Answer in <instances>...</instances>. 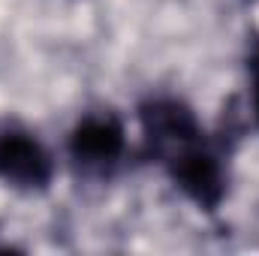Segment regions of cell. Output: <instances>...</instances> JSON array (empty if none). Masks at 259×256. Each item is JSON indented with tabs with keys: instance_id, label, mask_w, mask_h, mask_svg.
Masks as SVG:
<instances>
[{
	"instance_id": "3957f363",
	"label": "cell",
	"mask_w": 259,
	"mask_h": 256,
	"mask_svg": "<svg viewBox=\"0 0 259 256\" xmlns=\"http://www.w3.org/2000/svg\"><path fill=\"white\" fill-rule=\"evenodd\" d=\"M127 148L124 127L115 115H88L69 133V157L84 172H109L121 163Z\"/></svg>"
},
{
	"instance_id": "5b68a950",
	"label": "cell",
	"mask_w": 259,
	"mask_h": 256,
	"mask_svg": "<svg viewBox=\"0 0 259 256\" xmlns=\"http://www.w3.org/2000/svg\"><path fill=\"white\" fill-rule=\"evenodd\" d=\"M250 94H253V115H256L259 121V42L256 49H253V55H250Z\"/></svg>"
},
{
	"instance_id": "6da1fadb",
	"label": "cell",
	"mask_w": 259,
	"mask_h": 256,
	"mask_svg": "<svg viewBox=\"0 0 259 256\" xmlns=\"http://www.w3.org/2000/svg\"><path fill=\"white\" fill-rule=\"evenodd\" d=\"M139 118L145 130V142L160 163L205 142V133L199 127L196 115L178 100H151L148 106H142Z\"/></svg>"
},
{
	"instance_id": "7a4b0ae2",
	"label": "cell",
	"mask_w": 259,
	"mask_h": 256,
	"mask_svg": "<svg viewBox=\"0 0 259 256\" xmlns=\"http://www.w3.org/2000/svg\"><path fill=\"white\" fill-rule=\"evenodd\" d=\"M175 181V187H181V193L196 202L205 211H214L223 202L226 193V178H223V166L217 160V154L208 148V142H199L193 148L175 154L172 160L163 163Z\"/></svg>"
},
{
	"instance_id": "277c9868",
	"label": "cell",
	"mask_w": 259,
	"mask_h": 256,
	"mask_svg": "<svg viewBox=\"0 0 259 256\" xmlns=\"http://www.w3.org/2000/svg\"><path fill=\"white\" fill-rule=\"evenodd\" d=\"M0 181L12 187L39 190L52 181V157L49 151L21 130L0 133Z\"/></svg>"
}]
</instances>
